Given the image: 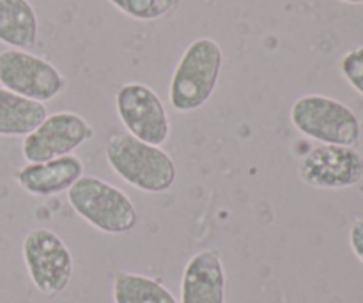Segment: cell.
Here are the masks:
<instances>
[{
  "mask_svg": "<svg viewBox=\"0 0 363 303\" xmlns=\"http://www.w3.org/2000/svg\"><path fill=\"white\" fill-rule=\"evenodd\" d=\"M48 116L45 103L0 87V137H27Z\"/></svg>",
  "mask_w": 363,
  "mask_h": 303,
  "instance_id": "obj_13",
  "label": "cell"
},
{
  "mask_svg": "<svg viewBox=\"0 0 363 303\" xmlns=\"http://www.w3.org/2000/svg\"><path fill=\"white\" fill-rule=\"evenodd\" d=\"M0 87L23 98L46 103L67 87V80L52 62L28 50L6 48L0 52Z\"/></svg>",
  "mask_w": 363,
  "mask_h": 303,
  "instance_id": "obj_6",
  "label": "cell"
},
{
  "mask_svg": "<svg viewBox=\"0 0 363 303\" xmlns=\"http://www.w3.org/2000/svg\"><path fill=\"white\" fill-rule=\"evenodd\" d=\"M84 176V162L67 155L41 163H25L16 170L14 180L21 190L34 197H52L67 192Z\"/></svg>",
  "mask_w": 363,
  "mask_h": 303,
  "instance_id": "obj_11",
  "label": "cell"
},
{
  "mask_svg": "<svg viewBox=\"0 0 363 303\" xmlns=\"http://www.w3.org/2000/svg\"><path fill=\"white\" fill-rule=\"evenodd\" d=\"M223 67V50L215 39L199 38L186 46L169 85L176 112L191 114L213 98Z\"/></svg>",
  "mask_w": 363,
  "mask_h": 303,
  "instance_id": "obj_2",
  "label": "cell"
},
{
  "mask_svg": "<svg viewBox=\"0 0 363 303\" xmlns=\"http://www.w3.org/2000/svg\"><path fill=\"white\" fill-rule=\"evenodd\" d=\"M117 117L126 133L162 148L170 137V117L155 89L140 82H128L116 94Z\"/></svg>",
  "mask_w": 363,
  "mask_h": 303,
  "instance_id": "obj_7",
  "label": "cell"
},
{
  "mask_svg": "<svg viewBox=\"0 0 363 303\" xmlns=\"http://www.w3.org/2000/svg\"><path fill=\"white\" fill-rule=\"evenodd\" d=\"M67 202L99 233L121 236L131 233L138 224V211L130 195L101 177L82 176L67 190Z\"/></svg>",
  "mask_w": 363,
  "mask_h": 303,
  "instance_id": "obj_3",
  "label": "cell"
},
{
  "mask_svg": "<svg viewBox=\"0 0 363 303\" xmlns=\"http://www.w3.org/2000/svg\"><path fill=\"white\" fill-rule=\"evenodd\" d=\"M112 298L113 303H179L160 280L131 272L116 273Z\"/></svg>",
  "mask_w": 363,
  "mask_h": 303,
  "instance_id": "obj_14",
  "label": "cell"
},
{
  "mask_svg": "<svg viewBox=\"0 0 363 303\" xmlns=\"http://www.w3.org/2000/svg\"><path fill=\"white\" fill-rule=\"evenodd\" d=\"M94 137V128L77 112H55L32 133L23 137L21 156L27 163H41L60 156L73 155Z\"/></svg>",
  "mask_w": 363,
  "mask_h": 303,
  "instance_id": "obj_9",
  "label": "cell"
},
{
  "mask_svg": "<svg viewBox=\"0 0 363 303\" xmlns=\"http://www.w3.org/2000/svg\"><path fill=\"white\" fill-rule=\"evenodd\" d=\"M225 266L218 248L191 255L181 277V303H225Z\"/></svg>",
  "mask_w": 363,
  "mask_h": 303,
  "instance_id": "obj_10",
  "label": "cell"
},
{
  "mask_svg": "<svg viewBox=\"0 0 363 303\" xmlns=\"http://www.w3.org/2000/svg\"><path fill=\"white\" fill-rule=\"evenodd\" d=\"M340 2H346V4H363V0H340Z\"/></svg>",
  "mask_w": 363,
  "mask_h": 303,
  "instance_id": "obj_18",
  "label": "cell"
},
{
  "mask_svg": "<svg viewBox=\"0 0 363 303\" xmlns=\"http://www.w3.org/2000/svg\"><path fill=\"white\" fill-rule=\"evenodd\" d=\"M289 119L303 137L321 144L354 148L360 141L362 123L357 114L330 96H301L291 106Z\"/></svg>",
  "mask_w": 363,
  "mask_h": 303,
  "instance_id": "obj_4",
  "label": "cell"
},
{
  "mask_svg": "<svg viewBox=\"0 0 363 303\" xmlns=\"http://www.w3.org/2000/svg\"><path fill=\"white\" fill-rule=\"evenodd\" d=\"M340 71L347 84L363 96V46L350 50L340 60Z\"/></svg>",
  "mask_w": 363,
  "mask_h": 303,
  "instance_id": "obj_16",
  "label": "cell"
},
{
  "mask_svg": "<svg viewBox=\"0 0 363 303\" xmlns=\"http://www.w3.org/2000/svg\"><path fill=\"white\" fill-rule=\"evenodd\" d=\"M117 11L137 21H156L169 16L179 0H108Z\"/></svg>",
  "mask_w": 363,
  "mask_h": 303,
  "instance_id": "obj_15",
  "label": "cell"
},
{
  "mask_svg": "<svg viewBox=\"0 0 363 303\" xmlns=\"http://www.w3.org/2000/svg\"><path fill=\"white\" fill-rule=\"evenodd\" d=\"M39 18L28 0H0V43L30 50L38 45Z\"/></svg>",
  "mask_w": 363,
  "mask_h": 303,
  "instance_id": "obj_12",
  "label": "cell"
},
{
  "mask_svg": "<svg viewBox=\"0 0 363 303\" xmlns=\"http://www.w3.org/2000/svg\"><path fill=\"white\" fill-rule=\"evenodd\" d=\"M296 167L300 180L319 190H344L363 183V155L347 145H315L300 156Z\"/></svg>",
  "mask_w": 363,
  "mask_h": 303,
  "instance_id": "obj_8",
  "label": "cell"
},
{
  "mask_svg": "<svg viewBox=\"0 0 363 303\" xmlns=\"http://www.w3.org/2000/svg\"><path fill=\"white\" fill-rule=\"evenodd\" d=\"M25 268L35 290L46 298L62 294L73 279V255L62 238L38 227L25 234L21 243Z\"/></svg>",
  "mask_w": 363,
  "mask_h": 303,
  "instance_id": "obj_5",
  "label": "cell"
},
{
  "mask_svg": "<svg viewBox=\"0 0 363 303\" xmlns=\"http://www.w3.org/2000/svg\"><path fill=\"white\" fill-rule=\"evenodd\" d=\"M350 247L353 254L363 263V216L357 219L350 229Z\"/></svg>",
  "mask_w": 363,
  "mask_h": 303,
  "instance_id": "obj_17",
  "label": "cell"
},
{
  "mask_svg": "<svg viewBox=\"0 0 363 303\" xmlns=\"http://www.w3.org/2000/svg\"><path fill=\"white\" fill-rule=\"evenodd\" d=\"M362 192H363V190H362Z\"/></svg>",
  "mask_w": 363,
  "mask_h": 303,
  "instance_id": "obj_19",
  "label": "cell"
},
{
  "mask_svg": "<svg viewBox=\"0 0 363 303\" xmlns=\"http://www.w3.org/2000/svg\"><path fill=\"white\" fill-rule=\"evenodd\" d=\"M105 158L116 176L144 194H165L176 183L177 169L169 153L126 131L108 138Z\"/></svg>",
  "mask_w": 363,
  "mask_h": 303,
  "instance_id": "obj_1",
  "label": "cell"
}]
</instances>
